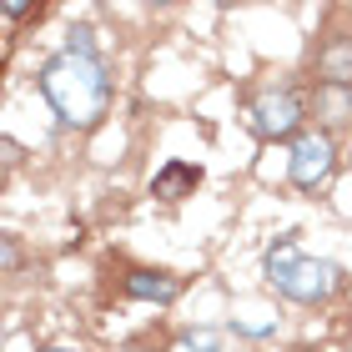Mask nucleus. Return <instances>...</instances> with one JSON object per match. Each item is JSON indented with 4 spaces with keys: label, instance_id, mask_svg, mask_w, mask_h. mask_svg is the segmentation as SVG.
<instances>
[{
    "label": "nucleus",
    "instance_id": "1",
    "mask_svg": "<svg viewBox=\"0 0 352 352\" xmlns=\"http://www.w3.org/2000/svg\"><path fill=\"white\" fill-rule=\"evenodd\" d=\"M41 96L51 101L60 126L91 131V126H101L106 106H111V76L101 66V56L60 51L41 66Z\"/></svg>",
    "mask_w": 352,
    "mask_h": 352
},
{
    "label": "nucleus",
    "instance_id": "2",
    "mask_svg": "<svg viewBox=\"0 0 352 352\" xmlns=\"http://www.w3.org/2000/svg\"><path fill=\"white\" fill-rule=\"evenodd\" d=\"M267 282L287 302H297V307H317V302H327L342 287V267L327 262V257H302L292 236H282L267 252Z\"/></svg>",
    "mask_w": 352,
    "mask_h": 352
},
{
    "label": "nucleus",
    "instance_id": "3",
    "mask_svg": "<svg viewBox=\"0 0 352 352\" xmlns=\"http://www.w3.org/2000/svg\"><path fill=\"white\" fill-rule=\"evenodd\" d=\"M247 126L252 136L262 141H282V136H297L302 126V96L292 86H267L247 101Z\"/></svg>",
    "mask_w": 352,
    "mask_h": 352
},
{
    "label": "nucleus",
    "instance_id": "4",
    "mask_svg": "<svg viewBox=\"0 0 352 352\" xmlns=\"http://www.w3.org/2000/svg\"><path fill=\"white\" fill-rule=\"evenodd\" d=\"M338 171V146H332L327 131H302L292 141V156H287V176H292L297 191H317L332 182Z\"/></svg>",
    "mask_w": 352,
    "mask_h": 352
},
{
    "label": "nucleus",
    "instance_id": "5",
    "mask_svg": "<svg viewBox=\"0 0 352 352\" xmlns=\"http://www.w3.org/2000/svg\"><path fill=\"white\" fill-rule=\"evenodd\" d=\"M176 292H182V282L171 272H146V267L126 272V297H136V302H171Z\"/></svg>",
    "mask_w": 352,
    "mask_h": 352
},
{
    "label": "nucleus",
    "instance_id": "6",
    "mask_svg": "<svg viewBox=\"0 0 352 352\" xmlns=\"http://www.w3.org/2000/svg\"><path fill=\"white\" fill-rule=\"evenodd\" d=\"M317 76L322 86H352V36H338L317 51Z\"/></svg>",
    "mask_w": 352,
    "mask_h": 352
},
{
    "label": "nucleus",
    "instance_id": "7",
    "mask_svg": "<svg viewBox=\"0 0 352 352\" xmlns=\"http://www.w3.org/2000/svg\"><path fill=\"white\" fill-rule=\"evenodd\" d=\"M201 182V171L191 166V162H166L162 171L151 176V197H162V201H182L186 191H197Z\"/></svg>",
    "mask_w": 352,
    "mask_h": 352
},
{
    "label": "nucleus",
    "instance_id": "8",
    "mask_svg": "<svg viewBox=\"0 0 352 352\" xmlns=\"http://www.w3.org/2000/svg\"><path fill=\"white\" fill-rule=\"evenodd\" d=\"M312 106H317V116H322L327 126H347L352 121V86H322L317 81Z\"/></svg>",
    "mask_w": 352,
    "mask_h": 352
},
{
    "label": "nucleus",
    "instance_id": "9",
    "mask_svg": "<svg viewBox=\"0 0 352 352\" xmlns=\"http://www.w3.org/2000/svg\"><path fill=\"white\" fill-rule=\"evenodd\" d=\"M182 342H186V352H221V332L217 327H191Z\"/></svg>",
    "mask_w": 352,
    "mask_h": 352
},
{
    "label": "nucleus",
    "instance_id": "10",
    "mask_svg": "<svg viewBox=\"0 0 352 352\" xmlns=\"http://www.w3.org/2000/svg\"><path fill=\"white\" fill-rule=\"evenodd\" d=\"M45 352H81V347H45Z\"/></svg>",
    "mask_w": 352,
    "mask_h": 352
}]
</instances>
